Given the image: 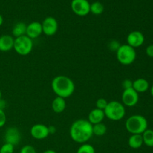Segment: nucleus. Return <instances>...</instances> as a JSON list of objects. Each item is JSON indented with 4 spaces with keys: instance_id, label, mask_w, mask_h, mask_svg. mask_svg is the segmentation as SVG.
<instances>
[{
    "instance_id": "14",
    "label": "nucleus",
    "mask_w": 153,
    "mask_h": 153,
    "mask_svg": "<svg viewBox=\"0 0 153 153\" xmlns=\"http://www.w3.org/2000/svg\"><path fill=\"white\" fill-rule=\"evenodd\" d=\"M14 37L9 34H4L0 37V51L8 52L13 49Z\"/></svg>"
},
{
    "instance_id": "6",
    "label": "nucleus",
    "mask_w": 153,
    "mask_h": 153,
    "mask_svg": "<svg viewBox=\"0 0 153 153\" xmlns=\"http://www.w3.org/2000/svg\"><path fill=\"white\" fill-rule=\"evenodd\" d=\"M33 40L26 35L14 38L13 49L19 55L26 56L29 55L33 49Z\"/></svg>"
},
{
    "instance_id": "15",
    "label": "nucleus",
    "mask_w": 153,
    "mask_h": 153,
    "mask_svg": "<svg viewBox=\"0 0 153 153\" xmlns=\"http://www.w3.org/2000/svg\"><path fill=\"white\" fill-rule=\"evenodd\" d=\"M105 117V115L104 111L100 110V109L96 108L91 111V112L88 114V120L92 125H95V124L102 123Z\"/></svg>"
},
{
    "instance_id": "2",
    "label": "nucleus",
    "mask_w": 153,
    "mask_h": 153,
    "mask_svg": "<svg viewBox=\"0 0 153 153\" xmlns=\"http://www.w3.org/2000/svg\"><path fill=\"white\" fill-rule=\"evenodd\" d=\"M52 89L57 97L67 99L71 97L75 91V84L68 76L60 75L57 76L52 81Z\"/></svg>"
},
{
    "instance_id": "21",
    "label": "nucleus",
    "mask_w": 153,
    "mask_h": 153,
    "mask_svg": "<svg viewBox=\"0 0 153 153\" xmlns=\"http://www.w3.org/2000/svg\"><path fill=\"white\" fill-rule=\"evenodd\" d=\"M106 131H107V127L103 123L93 125V134L97 137L103 136L105 134Z\"/></svg>"
},
{
    "instance_id": "29",
    "label": "nucleus",
    "mask_w": 153,
    "mask_h": 153,
    "mask_svg": "<svg viewBox=\"0 0 153 153\" xmlns=\"http://www.w3.org/2000/svg\"><path fill=\"white\" fill-rule=\"evenodd\" d=\"M120 43H118L117 40H111L108 45V46H109V48H110L111 50L116 51V52H117V50L118 49V48L120 47Z\"/></svg>"
},
{
    "instance_id": "23",
    "label": "nucleus",
    "mask_w": 153,
    "mask_h": 153,
    "mask_svg": "<svg viewBox=\"0 0 153 153\" xmlns=\"http://www.w3.org/2000/svg\"><path fill=\"white\" fill-rule=\"evenodd\" d=\"M76 153H96V151L92 145L85 143L79 146Z\"/></svg>"
},
{
    "instance_id": "34",
    "label": "nucleus",
    "mask_w": 153,
    "mask_h": 153,
    "mask_svg": "<svg viewBox=\"0 0 153 153\" xmlns=\"http://www.w3.org/2000/svg\"><path fill=\"white\" fill-rule=\"evenodd\" d=\"M3 17H2V16H1V14H0V26H1V25H2L3 24Z\"/></svg>"
},
{
    "instance_id": "11",
    "label": "nucleus",
    "mask_w": 153,
    "mask_h": 153,
    "mask_svg": "<svg viewBox=\"0 0 153 153\" xmlns=\"http://www.w3.org/2000/svg\"><path fill=\"white\" fill-rule=\"evenodd\" d=\"M127 44L134 49L138 48L143 44L145 37L142 32L139 31H133L128 34L126 37Z\"/></svg>"
},
{
    "instance_id": "16",
    "label": "nucleus",
    "mask_w": 153,
    "mask_h": 153,
    "mask_svg": "<svg viewBox=\"0 0 153 153\" xmlns=\"http://www.w3.org/2000/svg\"><path fill=\"white\" fill-rule=\"evenodd\" d=\"M132 88L138 94L146 92L149 89V82L143 78H139L133 81Z\"/></svg>"
},
{
    "instance_id": "26",
    "label": "nucleus",
    "mask_w": 153,
    "mask_h": 153,
    "mask_svg": "<svg viewBox=\"0 0 153 153\" xmlns=\"http://www.w3.org/2000/svg\"><path fill=\"white\" fill-rule=\"evenodd\" d=\"M19 153H37L34 146L31 145H25L21 148Z\"/></svg>"
},
{
    "instance_id": "8",
    "label": "nucleus",
    "mask_w": 153,
    "mask_h": 153,
    "mask_svg": "<svg viewBox=\"0 0 153 153\" xmlns=\"http://www.w3.org/2000/svg\"><path fill=\"white\" fill-rule=\"evenodd\" d=\"M122 104L126 107H134L139 101L138 93L136 92L133 88L123 90L121 97Z\"/></svg>"
},
{
    "instance_id": "27",
    "label": "nucleus",
    "mask_w": 153,
    "mask_h": 153,
    "mask_svg": "<svg viewBox=\"0 0 153 153\" xmlns=\"http://www.w3.org/2000/svg\"><path fill=\"white\" fill-rule=\"evenodd\" d=\"M6 121H7V117H6L4 110L0 109V128L5 125Z\"/></svg>"
},
{
    "instance_id": "10",
    "label": "nucleus",
    "mask_w": 153,
    "mask_h": 153,
    "mask_svg": "<svg viewBox=\"0 0 153 153\" xmlns=\"http://www.w3.org/2000/svg\"><path fill=\"white\" fill-rule=\"evenodd\" d=\"M4 140L5 143H10L14 146L18 145L21 140L20 131L16 127H9L4 133Z\"/></svg>"
},
{
    "instance_id": "13",
    "label": "nucleus",
    "mask_w": 153,
    "mask_h": 153,
    "mask_svg": "<svg viewBox=\"0 0 153 153\" xmlns=\"http://www.w3.org/2000/svg\"><path fill=\"white\" fill-rule=\"evenodd\" d=\"M42 34H43V29H42L41 22L34 21L27 25L25 35L28 36L31 40L37 38Z\"/></svg>"
},
{
    "instance_id": "7",
    "label": "nucleus",
    "mask_w": 153,
    "mask_h": 153,
    "mask_svg": "<svg viewBox=\"0 0 153 153\" xmlns=\"http://www.w3.org/2000/svg\"><path fill=\"white\" fill-rule=\"evenodd\" d=\"M70 6L73 13L77 16H85L90 13L91 4L88 0H73Z\"/></svg>"
},
{
    "instance_id": "19",
    "label": "nucleus",
    "mask_w": 153,
    "mask_h": 153,
    "mask_svg": "<svg viewBox=\"0 0 153 153\" xmlns=\"http://www.w3.org/2000/svg\"><path fill=\"white\" fill-rule=\"evenodd\" d=\"M27 25L25 22H16L13 27L12 29V36L15 38L21 37V36L25 35L26 34Z\"/></svg>"
},
{
    "instance_id": "17",
    "label": "nucleus",
    "mask_w": 153,
    "mask_h": 153,
    "mask_svg": "<svg viewBox=\"0 0 153 153\" xmlns=\"http://www.w3.org/2000/svg\"><path fill=\"white\" fill-rule=\"evenodd\" d=\"M66 107H67V103H66L65 99L61 98V97H56L52 102V111L56 114L62 113L65 110Z\"/></svg>"
},
{
    "instance_id": "24",
    "label": "nucleus",
    "mask_w": 153,
    "mask_h": 153,
    "mask_svg": "<svg viewBox=\"0 0 153 153\" xmlns=\"http://www.w3.org/2000/svg\"><path fill=\"white\" fill-rule=\"evenodd\" d=\"M14 152V146L10 143H4L0 147V153H13Z\"/></svg>"
},
{
    "instance_id": "20",
    "label": "nucleus",
    "mask_w": 153,
    "mask_h": 153,
    "mask_svg": "<svg viewBox=\"0 0 153 153\" xmlns=\"http://www.w3.org/2000/svg\"><path fill=\"white\" fill-rule=\"evenodd\" d=\"M143 144L148 147H153V130L147 129L142 134Z\"/></svg>"
},
{
    "instance_id": "35",
    "label": "nucleus",
    "mask_w": 153,
    "mask_h": 153,
    "mask_svg": "<svg viewBox=\"0 0 153 153\" xmlns=\"http://www.w3.org/2000/svg\"><path fill=\"white\" fill-rule=\"evenodd\" d=\"M150 94L151 95H152V97H153V85H152V87H151L150 88Z\"/></svg>"
},
{
    "instance_id": "3",
    "label": "nucleus",
    "mask_w": 153,
    "mask_h": 153,
    "mask_svg": "<svg viewBox=\"0 0 153 153\" xmlns=\"http://www.w3.org/2000/svg\"><path fill=\"white\" fill-rule=\"evenodd\" d=\"M126 128L131 134H142L148 128V121L140 114L129 117L126 121Z\"/></svg>"
},
{
    "instance_id": "4",
    "label": "nucleus",
    "mask_w": 153,
    "mask_h": 153,
    "mask_svg": "<svg viewBox=\"0 0 153 153\" xmlns=\"http://www.w3.org/2000/svg\"><path fill=\"white\" fill-rule=\"evenodd\" d=\"M105 115L108 120L112 121H120L126 115V107L122 102L113 100L108 103L104 110Z\"/></svg>"
},
{
    "instance_id": "18",
    "label": "nucleus",
    "mask_w": 153,
    "mask_h": 153,
    "mask_svg": "<svg viewBox=\"0 0 153 153\" xmlns=\"http://www.w3.org/2000/svg\"><path fill=\"white\" fill-rule=\"evenodd\" d=\"M128 144L131 149H137L143 144L142 134H131L128 140Z\"/></svg>"
},
{
    "instance_id": "32",
    "label": "nucleus",
    "mask_w": 153,
    "mask_h": 153,
    "mask_svg": "<svg viewBox=\"0 0 153 153\" xmlns=\"http://www.w3.org/2000/svg\"><path fill=\"white\" fill-rule=\"evenodd\" d=\"M4 108H5V102H4V100H0V109H4Z\"/></svg>"
},
{
    "instance_id": "28",
    "label": "nucleus",
    "mask_w": 153,
    "mask_h": 153,
    "mask_svg": "<svg viewBox=\"0 0 153 153\" xmlns=\"http://www.w3.org/2000/svg\"><path fill=\"white\" fill-rule=\"evenodd\" d=\"M133 82L130 79H125L122 83V87L123 90L129 89V88H132Z\"/></svg>"
},
{
    "instance_id": "30",
    "label": "nucleus",
    "mask_w": 153,
    "mask_h": 153,
    "mask_svg": "<svg viewBox=\"0 0 153 153\" xmlns=\"http://www.w3.org/2000/svg\"><path fill=\"white\" fill-rule=\"evenodd\" d=\"M146 54L147 56L150 57V58H153V44L149 45L146 48Z\"/></svg>"
},
{
    "instance_id": "1",
    "label": "nucleus",
    "mask_w": 153,
    "mask_h": 153,
    "mask_svg": "<svg viewBox=\"0 0 153 153\" xmlns=\"http://www.w3.org/2000/svg\"><path fill=\"white\" fill-rule=\"evenodd\" d=\"M70 135L73 141L85 143L92 137L93 125L85 119H79L73 123L70 128Z\"/></svg>"
},
{
    "instance_id": "36",
    "label": "nucleus",
    "mask_w": 153,
    "mask_h": 153,
    "mask_svg": "<svg viewBox=\"0 0 153 153\" xmlns=\"http://www.w3.org/2000/svg\"><path fill=\"white\" fill-rule=\"evenodd\" d=\"M1 100V91H0V100Z\"/></svg>"
},
{
    "instance_id": "25",
    "label": "nucleus",
    "mask_w": 153,
    "mask_h": 153,
    "mask_svg": "<svg viewBox=\"0 0 153 153\" xmlns=\"http://www.w3.org/2000/svg\"><path fill=\"white\" fill-rule=\"evenodd\" d=\"M108 103V102L105 98H100L96 102V107H97V108L104 111L107 106Z\"/></svg>"
},
{
    "instance_id": "31",
    "label": "nucleus",
    "mask_w": 153,
    "mask_h": 153,
    "mask_svg": "<svg viewBox=\"0 0 153 153\" xmlns=\"http://www.w3.org/2000/svg\"><path fill=\"white\" fill-rule=\"evenodd\" d=\"M48 129H49V133L50 134H55L56 132V128L54 126H48Z\"/></svg>"
},
{
    "instance_id": "33",
    "label": "nucleus",
    "mask_w": 153,
    "mask_h": 153,
    "mask_svg": "<svg viewBox=\"0 0 153 153\" xmlns=\"http://www.w3.org/2000/svg\"><path fill=\"white\" fill-rule=\"evenodd\" d=\"M43 153H57L55 150H52V149H47V150L44 151Z\"/></svg>"
},
{
    "instance_id": "12",
    "label": "nucleus",
    "mask_w": 153,
    "mask_h": 153,
    "mask_svg": "<svg viewBox=\"0 0 153 153\" xmlns=\"http://www.w3.org/2000/svg\"><path fill=\"white\" fill-rule=\"evenodd\" d=\"M30 134L33 138L36 140H43L49 136L48 126L42 123H37L32 126L30 129Z\"/></svg>"
},
{
    "instance_id": "9",
    "label": "nucleus",
    "mask_w": 153,
    "mask_h": 153,
    "mask_svg": "<svg viewBox=\"0 0 153 153\" xmlns=\"http://www.w3.org/2000/svg\"><path fill=\"white\" fill-rule=\"evenodd\" d=\"M43 33L46 36L55 35L58 29V22L55 17L47 16L41 22Z\"/></svg>"
},
{
    "instance_id": "5",
    "label": "nucleus",
    "mask_w": 153,
    "mask_h": 153,
    "mask_svg": "<svg viewBox=\"0 0 153 153\" xmlns=\"http://www.w3.org/2000/svg\"><path fill=\"white\" fill-rule=\"evenodd\" d=\"M116 55L119 63L125 66L133 64L137 58L135 49L130 46L127 43L120 46L116 52Z\"/></svg>"
},
{
    "instance_id": "22",
    "label": "nucleus",
    "mask_w": 153,
    "mask_h": 153,
    "mask_svg": "<svg viewBox=\"0 0 153 153\" xmlns=\"http://www.w3.org/2000/svg\"><path fill=\"white\" fill-rule=\"evenodd\" d=\"M104 11V5L100 1H94L91 4L90 13L94 15H100Z\"/></svg>"
}]
</instances>
